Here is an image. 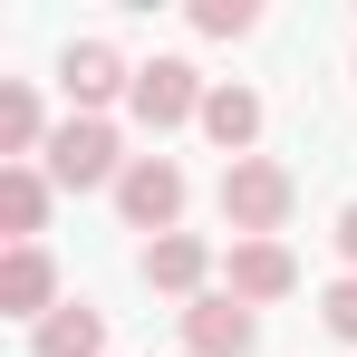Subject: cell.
I'll return each mask as SVG.
<instances>
[{
    "mask_svg": "<svg viewBox=\"0 0 357 357\" xmlns=\"http://www.w3.org/2000/svg\"><path fill=\"white\" fill-rule=\"evenodd\" d=\"M183 348H193V357H251V348H261V319H251L232 290H213V299L183 309Z\"/></svg>",
    "mask_w": 357,
    "mask_h": 357,
    "instance_id": "obj_4",
    "label": "cell"
},
{
    "mask_svg": "<svg viewBox=\"0 0 357 357\" xmlns=\"http://www.w3.org/2000/svg\"><path fill=\"white\" fill-rule=\"evenodd\" d=\"M39 222H49V174L39 165H0V232L39 241Z\"/></svg>",
    "mask_w": 357,
    "mask_h": 357,
    "instance_id": "obj_11",
    "label": "cell"
},
{
    "mask_svg": "<svg viewBox=\"0 0 357 357\" xmlns=\"http://www.w3.org/2000/svg\"><path fill=\"white\" fill-rule=\"evenodd\" d=\"M29 357H107V319L77 299V309H49L39 328H29Z\"/></svg>",
    "mask_w": 357,
    "mask_h": 357,
    "instance_id": "obj_9",
    "label": "cell"
},
{
    "mask_svg": "<svg viewBox=\"0 0 357 357\" xmlns=\"http://www.w3.org/2000/svg\"><path fill=\"white\" fill-rule=\"evenodd\" d=\"M126 97H135V116L155 126V135H165V126H183V116H203V77H193L183 59L135 68V87H126Z\"/></svg>",
    "mask_w": 357,
    "mask_h": 357,
    "instance_id": "obj_5",
    "label": "cell"
},
{
    "mask_svg": "<svg viewBox=\"0 0 357 357\" xmlns=\"http://www.w3.org/2000/svg\"><path fill=\"white\" fill-rule=\"evenodd\" d=\"M290 251L280 241H232V299L241 309H261V299H290Z\"/></svg>",
    "mask_w": 357,
    "mask_h": 357,
    "instance_id": "obj_8",
    "label": "cell"
},
{
    "mask_svg": "<svg viewBox=\"0 0 357 357\" xmlns=\"http://www.w3.org/2000/svg\"><path fill=\"white\" fill-rule=\"evenodd\" d=\"M116 213L135 222V232L165 241V232H174V213H183V174L165 165V155H135V165L116 174Z\"/></svg>",
    "mask_w": 357,
    "mask_h": 357,
    "instance_id": "obj_3",
    "label": "cell"
},
{
    "mask_svg": "<svg viewBox=\"0 0 357 357\" xmlns=\"http://www.w3.org/2000/svg\"><path fill=\"white\" fill-rule=\"evenodd\" d=\"M203 135L241 165V155L261 145V97H251V87H213V97H203Z\"/></svg>",
    "mask_w": 357,
    "mask_h": 357,
    "instance_id": "obj_10",
    "label": "cell"
},
{
    "mask_svg": "<svg viewBox=\"0 0 357 357\" xmlns=\"http://www.w3.org/2000/svg\"><path fill=\"white\" fill-rule=\"evenodd\" d=\"M203 271H213V251H203L193 232L145 241V290H203Z\"/></svg>",
    "mask_w": 357,
    "mask_h": 357,
    "instance_id": "obj_12",
    "label": "cell"
},
{
    "mask_svg": "<svg viewBox=\"0 0 357 357\" xmlns=\"http://www.w3.org/2000/svg\"><path fill=\"white\" fill-rule=\"evenodd\" d=\"M0 309H10V319H49V309H59V271H49L39 241H10V261H0Z\"/></svg>",
    "mask_w": 357,
    "mask_h": 357,
    "instance_id": "obj_6",
    "label": "cell"
},
{
    "mask_svg": "<svg viewBox=\"0 0 357 357\" xmlns=\"http://www.w3.org/2000/svg\"><path fill=\"white\" fill-rule=\"evenodd\" d=\"M29 145H39V97H29V87H0V155L20 165Z\"/></svg>",
    "mask_w": 357,
    "mask_h": 357,
    "instance_id": "obj_13",
    "label": "cell"
},
{
    "mask_svg": "<svg viewBox=\"0 0 357 357\" xmlns=\"http://www.w3.org/2000/svg\"><path fill=\"white\" fill-rule=\"evenodd\" d=\"M222 222H232L241 241H271L280 222H290V174H280L271 155H241V165H222Z\"/></svg>",
    "mask_w": 357,
    "mask_h": 357,
    "instance_id": "obj_1",
    "label": "cell"
},
{
    "mask_svg": "<svg viewBox=\"0 0 357 357\" xmlns=\"http://www.w3.org/2000/svg\"><path fill=\"white\" fill-rule=\"evenodd\" d=\"M319 319H328L338 338H357V271H348V280H338V290H328V299H319Z\"/></svg>",
    "mask_w": 357,
    "mask_h": 357,
    "instance_id": "obj_15",
    "label": "cell"
},
{
    "mask_svg": "<svg viewBox=\"0 0 357 357\" xmlns=\"http://www.w3.org/2000/svg\"><path fill=\"white\" fill-rule=\"evenodd\" d=\"M59 87L77 97V107H87V116H97V107H107L116 87H135V77H126V59L107 49V39H77V49L59 59Z\"/></svg>",
    "mask_w": 357,
    "mask_h": 357,
    "instance_id": "obj_7",
    "label": "cell"
},
{
    "mask_svg": "<svg viewBox=\"0 0 357 357\" xmlns=\"http://www.w3.org/2000/svg\"><path fill=\"white\" fill-rule=\"evenodd\" d=\"M251 20H261L251 0H193V29H203V39H241Z\"/></svg>",
    "mask_w": 357,
    "mask_h": 357,
    "instance_id": "obj_14",
    "label": "cell"
},
{
    "mask_svg": "<svg viewBox=\"0 0 357 357\" xmlns=\"http://www.w3.org/2000/svg\"><path fill=\"white\" fill-rule=\"evenodd\" d=\"M338 251H348V261H357V203H348V213H338Z\"/></svg>",
    "mask_w": 357,
    "mask_h": 357,
    "instance_id": "obj_16",
    "label": "cell"
},
{
    "mask_svg": "<svg viewBox=\"0 0 357 357\" xmlns=\"http://www.w3.org/2000/svg\"><path fill=\"white\" fill-rule=\"evenodd\" d=\"M116 126L107 116H68L59 135H49V183H68V193H87V183H116Z\"/></svg>",
    "mask_w": 357,
    "mask_h": 357,
    "instance_id": "obj_2",
    "label": "cell"
}]
</instances>
